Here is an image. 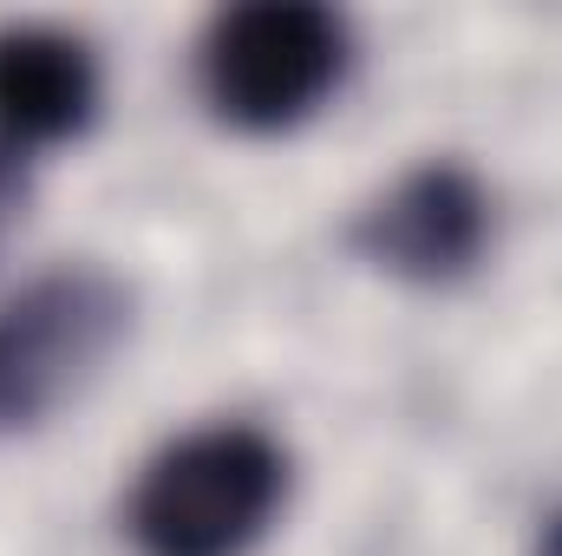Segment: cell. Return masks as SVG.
Wrapping results in <instances>:
<instances>
[{
	"instance_id": "6da1fadb",
	"label": "cell",
	"mask_w": 562,
	"mask_h": 556,
	"mask_svg": "<svg viewBox=\"0 0 562 556\" xmlns=\"http://www.w3.org/2000/svg\"><path fill=\"white\" fill-rule=\"evenodd\" d=\"M288 498V458L256 425H203L164 445L132 491L138 556H243Z\"/></svg>"
},
{
	"instance_id": "7a4b0ae2",
	"label": "cell",
	"mask_w": 562,
	"mask_h": 556,
	"mask_svg": "<svg viewBox=\"0 0 562 556\" xmlns=\"http://www.w3.org/2000/svg\"><path fill=\"white\" fill-rule=\"evenodd\" d=\"M203 99L243 125L281 132L307 119L347 73V26L314 0H249L203 33Z\"/></svg>"
},
{
	"instance_id": "3957f363",
	"label": "cell",
	"mask_w": 562,
	"mask_h": 556,
	"mask_svg": "<svg viewBox=\"0 0 562 556\" xmlns=\"http://www.w3.org/2000/svg\"><path fill=\"white\" fill-rule=\"evenodd\" d=\"M132 308L99 269L33 281L0 308V425H33L66 393H79L119 347Z\"/></svg>"
},
{
	"instance_id": "277c9868",
	"label": "cell",
	"mask_w": 562,
	"mask_h": 556,
	"mask_svg": "<svg viewBox=\"0 0 562 556\" xmlns=\"http://www.w3.org/2000/svg\"><path fill=\"white\" fill-rule=\"evenodd\" d=\"M353 243L373 269L400 281H425V288L458 281L464 269H477L491 243V197L464 164L431 157L360 210Z\"/></svg>"
},
{
	"instance_id": "5b68a950",
	"label": "cell",
	"mask_w": 562,
	"mask_h": 556,
	"mask_svg": "<svg viewBox=\"0 0 562 556\" xmlns=\"http://www.w3.org/2000/svg\"><path fill=\"white\" fill-rule=\"evenodd\" d=\"M99 105V66L86 40L59 26H0V144L33 151L86 132Z\"/></svg>"
},
{
	"instance_id": "8992f818",
	"label": "cell",
	"mask_w": 562,
	"mask_h": 556,
	"mask_svg": "<svg viewBox=\"0 0 562 556\" xmlns=\"http://www.w3.org/2000/svg\"><path fill=\"white\" fill-rule=\"evenodd\" d=\"M20 203H26V170H20V151H7V144H0V236L13 230Z\"/></svg>"
},
{
	"instance_id": "52a82bcc",
	"label": "cell",
	"mask_w": 562,
	"mask_h": 556,
	"mask_svg": "<svg viewBox=\"0 0 562 556\" xmlns=\"http://www.w3.org/2000/svg\"><path fill=\"white\" fill-rule=\"evenodd\" d=\"M537 556H562V511L543 518V531H537Z\"/></svg>"
}]
</instances>
